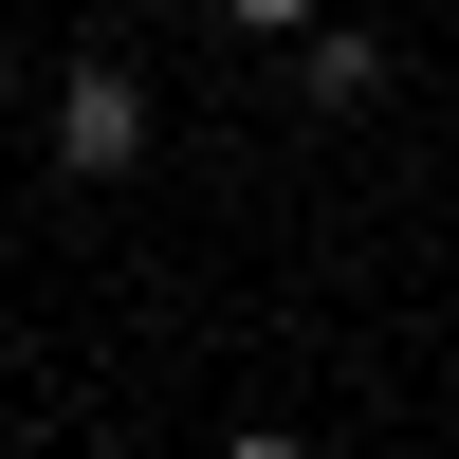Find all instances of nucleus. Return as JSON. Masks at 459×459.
I'll return each mask as SVG.
<instances>
[{
    "mask_svg": "<svg viewBox=\"0 0 459 459\" xmlns=\"http://www.w3.org/2000/svg\"><path fill=\"white\" fill-rule=\"evenodd\" d=\"M147 166V92L110 56H74V92H56V184H129Z\"/></svg>",
    "mask_w": 459,
    "mask_h": 459,
    "instance_id": "1",
    "label": "nucleus"
},
{
    "mask_svg": "<svg viewBox=\"0 0 459 459\" xmlns=\"http://www.w3.org/2000/svg\"><path fill=\"white\" fill-rule=\"evenodd\" d=\"M294 92H313V110H368V92H386V56H368L350 19H313V37H294Z\"/></svg>",
    "mask_w": 459,
    "mask_h": 459,
    "instance_id": "2",
    "label": "nucleus"
},
{
    "mask_svg": "<svg viewBox=\"0 0 459 459\" xmlns=\"http://www.w3.org/2000/svg\"><path fill=\"white\" fill-rule=\"evenodd\" d=\"M221 19H239V37H313L331 0H221Z\"/></svg>",
    "mask_w": 459,
    "mask_h": 459,
    "instance_id": "3",
    "label": "nucleus"
},
{
    "mask_svg": "<svg viewBox=\"0 0 459 459\" xmlns=\"http://www.w3.org/2000/svg\"><path fill=\"white\" fill-rule=\"evenodd\" d=\"M221 459H313V441H276V423H239V441H221Z\"/></svg>",
    "mask_w": 459,
    "mask_h": 459,
    "instance_id": "4",
    "label": "nucleus"
},
{
    "mask_svg": "<svg viewBox=\"0 0 459 459\" xmlns=\"http://www.w3.org/2000/svg\"><path fill=\"white\" fill-rule=\"evenodd\" d=\"M0 110H19V56H0Z\"/></svg>",
    "mask_w": 459,
    "mask_h": 459,
    "instance_id": "5",
    "label": "nucleus"
}]
</instances>
